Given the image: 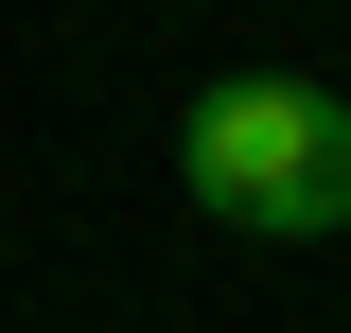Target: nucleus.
I'll use <instances>...</instances> for the list:
<instances>
[{
  "label": "nucleus",
  "mask_w": 351,
  "mask_h": 333,
  "mask_svg": "<svg viewBox=\"0 0 351 333\" xmlns=\"http://www.w3.org/2000/svg\"><path fill=\"white\" fill-rule=\"evenodd\" d=\"M176 175H193V210L246 228V246H334V228H351V88H316V71L193 88Z\"/></svg>",
  "instance_id": "nucleus-1"
}]
</instances>
